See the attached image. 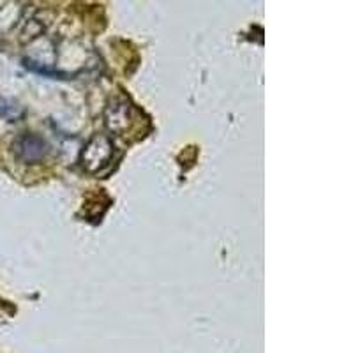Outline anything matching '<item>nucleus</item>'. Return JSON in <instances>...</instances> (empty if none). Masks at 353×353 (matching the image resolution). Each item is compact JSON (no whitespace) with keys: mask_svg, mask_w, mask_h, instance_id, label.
Masks as SVG:
<instances>
[{"mask_svg":"<svg viewBox=\"0 0 353 353\" xmlns=\"http://www.w3.org/2000/svg\"><path fill=\"white\" fill-rule=\"evenodd\" d=\"M21 113H23L21 106H18L17 103H12V101L0 96V119L12 122L17 121V119H20Z\"/></svg>","mask_w":353,"mask_h":353,"instance_id":"4","label":"nucleus"},{"mask_svg":"<svg viewBox=\"0 0 353 353\" xmlns=\"http://www.w3.org/2000/svg\"><path fill=\"white\" fill-rule=\"evenodd\" d=\"M12 152L21 163L25 165H37L44 157L48 156L50 145L39 134L34 132H25L21 137H18L12 143Z\"/></svg>","mask_w":353,"mask_h":353,"instance_id":"3","label":"nucleus"},{"mask_svg":"<svg viewBox=\"0 0 353 353\" xmlns=\"http://www.w3.org/2000/svg\"><path fill=\"white\" fill-rule=\"evenodd\" d=\"M113 156H115V145H113L112 138L108 134H103V132H96L88 138L83 150H81V168L87 173H92V175L105 172L112 165Z\"/></svg>","mask_w":353,"mask_h":353,"instance_id":"1","label":"nucleus"},{"mask_svg":"<svg viewBox=\"0 0 353 353\" xmlns=\"http://www.w3.org/2000/svg\"><path fill=\"white\" fill-rule=\"evenodd\" d=\"M137 110L124 97H117L110 101V105L105 110V124L110 132L124 137L125 132L131 131L137 124Z\"/></svg>","mask_w":353,"mask_h":353,"instance_id":"2","label":"nucleus"}]
</instances>
